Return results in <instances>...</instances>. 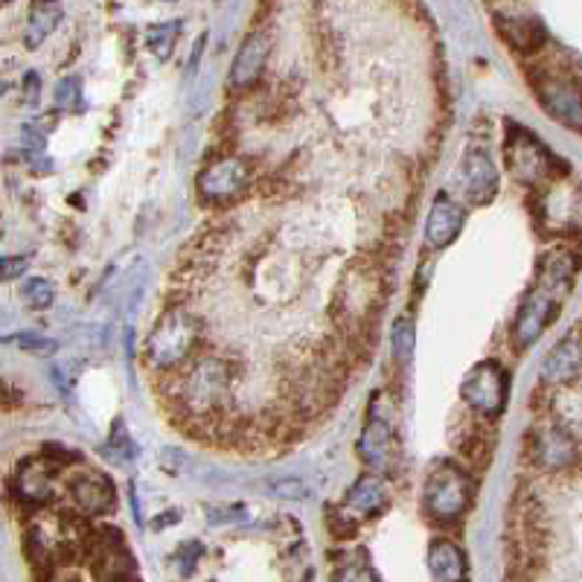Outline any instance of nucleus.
<instances>
[{"mask_svg":"<svg viewBox=\"0 0 582 582\" xmlns=\"http://www.w3.org/2000/svg\"><path fill=\"white\" fill-rule=\"evenodd\" d=\"M24 298L33 309H47V306H53V300H56V289H53L51 280H44V277H33V280H26Z\"/></svg>","mask_w":582,"mask_h":582,"instance_id":"4be33fe9","label":"nucleus"},{"mask_svg":"<svg viewBox=\"0 0 582 582\" xmlns=\"http://www.w3.org/2000/svg\"><path fill=\"white\" fill-rule=\"evenodd\" d=\"M428 568L434 580H463L469 574L466 553L449 539H434L428 548Z\"/></svg>","mask_w":582,"mask_h":582,"instance_id":"dca6fc26","label":"nucleus"},{"mask_svg":"<svg viewBox=\"0 0 582 582\" xmlns=\"http://www.w3.org/2000/svg\"><path fill=\"white\" fill-rule=\"evenodd\" d=\"M373 309H379V277L370 262H356L349 268L347 280L338 286L335 294V321L358 333V326H365L373 317Z\"/></svg>","mask_w":582,"mask_h":582,"instance_id":"7ed1b4c3","label":"nucleus"},{"mask_svg":"<svg viewBox=\"0 0 582 582\" xmlns=\"http://www.w3.org/2000/svg\"><path fill=\"white\" fill-rule=\"evenodd\" d=\"M74 501L88 516H102L114 507V486L105 474H82L74 478Z\"/></svg>","mask_w":582,"mask_h":582,"instance_id":"ddd939ff","label":"nucleus"},{"mask_svg":"<svg viewBox=\"0 0 582 582\" xmlns=\"http://www.w3.org/2000/svg\"><path fill=\"white\" fill-rule=\"evenodd\" d=\"M181 35V21H167V24H155L146 30V47L158 58H169L175 51V42Z\"/></svg>","mask_w":582,"mask_h":582,"instance_id":"aec40b11","label":"nucleus"},{"mask_svg":"<svg viewBox=\"0 0 582 582\" xmlns=\"http://www.w3.org/2000/svg\"><path fill=\"white\" fill-rule=\"evenodd\" d=\"M541 109L557 123L582 132V88L566 74H539L533 79Z\"/></svg>","mask_w":582,"mask_h":582,"instance_id":"39448f33","label":"nucleus"},{"mask_svg":"<svg viewBox=\"0 0 582 582\" xmlns=\"http://www.w3.org/2000/svg\"><path fill=\"white\" fill-rule=\"evenodd\" d=\"M460 187L472 204H490L499 195V169L483 146H469L460 158Z\"/></svg>","mask_w":582,"mask_h":582,"instance_id":"0eeeda50","label":"nucleus"},{"mask_svg":"<svg viewBox=\"0 0 582 582\" xmlns=\"http://www.w3.org/2000/svg\"><path fill=\"white\" fill-rule=\"evenodd\" d=\"M58 21H61V3L58 0H33L24 30L26 51H38L42 42H47V35L58 26Z\"/></svg>","mask_w":582,"mask_h":582,"instance_id":"2eb2a0df","label":"nucleus"},{"mask_svg":"<svg viewBox=\"0 0 582 582\" xmlns=\"http://www.w3.org/2000/svg\"><path fill=\"white\" fill-rule=\"evenodd\" d=\"M533 458L539 460L541 469H548V472H559V469H566V466L574 463L577 446L566 432H559V428H548V432H541L539 437H536Z\"/></svg>","mask_w":582,"mask_h":582,"instance_id":"f8f14e48","label":"nucleus"},{"mask_svg":"<svg viewBox=\"0 0 582 582\" xmlns=\"http://www.w3.org/2000/svg\"><path fill=\"white\" fill-rule=\"evenodd\" d=\"M24 352H33V356H53L58 349V344L53 338H42V335H21L18 338Z\"/></svg>","mask_w":582,"mask_h":582,"instance_id":"b1692460","label":"nucleus"},{"mask_svg":"<svg viewBox=\"0 0 582 582\" xmlns=\"http://www.w3.org/2000/svg\"><path fill=\"white\" fill-rule=\"evenodd\" d=\"M201 335L199 317L192 315L190 309H169L158 317V324L152 326L149 338H146V365L152 370H172L190 358V352L195 349V342Z\"/></svg>","mask_w":582,"mask_h":582,"instance_id":"f257e3e1","label":"nucleus"},{"mask_svg":"<svg viewBox=\"0 0 582 582\" xmlns=\"http://www.w3.org/2000/svg\"><path fill=\"white\" fill-rule=\"evenodd\" d=\"M474 501L472 474L455 463H437L425 481L423 504L437 522H458Z\"/></svg>","mask_w":582,"mask_h":582,"instance_id":"f03ea898","label":"nucleus"},{"mask_svg":"<svg viewBox=\"0 0 582 582\" xmlns=\"http://www.w3.org/2000/svg\"><path fill=\"white\" fill-rule=\"evenodd\" d=\"M21 137H24V146L30 152H38L44 149V134L42 132H35L33 125H26L24 132H21Z\"/></svg>","mask_w":582,"mask_h":582,"instance_id":"c85d7f7f","label":"nucleus"},{"mask_svg":"<svg viewBox=\"0 0 582 582\" xmlns=\"http://www.w3.org/2000/svg\"><path fill=\"white\" fill-rule=\"evenodd\" d=\"M44 458L61 460V463H74V460H79V455H76V451L61 449L58 443H51V446H44Z\"/></svg>","mask_w":582,"mask_h":582,"instance_id":"cd10ccee","label":"nucleus"},{"mask_svg":"<svg viewBox=\"0 0 582 582\" xmlns=\"http://www.w3.org/2000/svg\"><path fill=\"white\" fill-rule=\"evenodd\" d=\"M271 490H275V495H280V499H289V501H306L309 499V486L303 481H298V478H283V481H275L271 483Z\"/></svg>","mask_w":582,"mask_h":582,"instance_id":"5701e85b","label":"nucleus"},{"mask_svg":"<svg viewBox=\"0 0 582 582\" xmlns=\"http://www.w3.org/2000/svg\"><path fill=\"white\" fill-rule=\"evenodd\" d=\"M26 266H30V262H26L24 257H7L3 259V271H0V275H3V280H7V283H12L15 277H24Z\"/></svg>","mask_w":582,"mask_h":582,"instance_id":"bb28decb","label":"nucleus"},{"mask_svg":"<svg viewBox=\"0 0 582 582\" xmlns=\"http://www.w3.org/2000/svg\"><path fill=\"white\" fill-rule=\"evenodd\" d=\"M391 347H393V361L396 365H411V358L416 352V329L407 317H400L393 324V335H391Z\"/></svg>","mask_w":582,"mask_h":582,"instance_id":"412c9836","label":"nucleus"},{"mask_svg":"<svg viewBox=\"0 0 582 582\" xmlns=\"http://www.w3.org/2000/svg\"><path fill=\"white\" fill-rule=\"evenodd\" d=\"M248 187V167L236 158H225L199 175V192L204 201H227Z\"/></svg>","mask_w":582,"mask_h":582,"instance_id":"6e6552de","label":"nucleus"},{"mask_svg":"<svg viewBox=\"0 0 582 582\" xmlns=\"http://www.w3.org/2000/svg\"><path fill=\"white\" fill-rule=\"evenodd\" d=\"M384 499H388V492H384L382 478H376V474H361L352 483V490L347 492V504L358 513H379L384 507Z\"/></svg>","mask_w":582,"mask_h":582,"instance_id":"6ab92c4d","label":"nucleus"},{"mask_svg":"<svg viewBox=\"0 0 582 582\" xmlns=\"http://www.w3.org/2000/svg\"><path fill=\"white\" fill-rule=\"evenodd\" d=\"M268 53H271V42H268L266 33H250L245 42H242L239 53L233 58L231 65V88H250L257 82L259 74L266 70Z\"/></svg>","mask_w":582,"mask_h":582,"instance_id":"1a4fd4ad","label":"nucleus"},{"mask_svg":"<svg viewBox=\"0 0 582 582\" xmlns=\"http://www.w3.org/2000/svg\"><path fill=\"white\" fill-rule=\"evenodd\" d=\"M463 208L458 201H451L449 195H440V199L432 204V213H428V222H425V239L432 248H446L451 242L460 236V227H463Z\"/></svg>","mask_w":582,"mask_h":582,"instance_id":"9d476101","label":"nucleus"},{"mask_svg":"<svg viewBox=\"0 0 582 582\" xmlns=\"http://www.w3.org/2000/svg\"><path fill=\"white\" fill-rule=\"evenodd\" d=\"M26 102H30V105H35V102H38V93H42V85H38V76L35 74H26Z\"/></svg>","mask_w":582,"mask_h":582,"instance_id":"c756f323","label":"nucleus"},{"mask_svg":"<svg viewBox=\"0 0 582 582\" xmlns=\"http://www.w3.org/2000/svg\"><path fill=\"white\" fill-rule=\"evenodd\" d=\"M79 91H82V82L79 79H65V82L58 85V91H56V100L61 109H76L79 105Z\"/></svg>","mask_w":582,"mask_h":582,"instance_id":"393cba45","label":"nucleus"},{"mask_svg":"<svg viewBox=\"0 0 582 582\" xmlns=\"http://www.w3.org/2000/svg\"><path fill=\"white\" fill-rule=\"evenodd\" d=\"M580 370H582V344L571 335V338L559 342L557 347L550 349V356L545 358V367H541V376H545V382L562 384L577 379Z\"/></svg>","mask_w":582,"mask_h":582,"instance_id":"4468645a","label":"nucleus"},{"mask_svg":"<svg viewBox=\"0 0 582 582\" xmlns=\"http://www.w3.org/2000/svg\"><path fill=\"white\" fill-rule=\"evenodd\" d=\"M510 164H513V169L522 175L524 181L533 183L541 181L545 175H553L559 167L557 160L550 158V152L539 141L527 137V134H524L522 141H513V146H510Z\"/></svg>","mask_w":582,"mask_h":582,"instance_id":"9b49d317","label":"nucleus"},{"mask_svg":"<svg viewBox=\"0 0 582 582\" xmlns=\"http://www.w3.org/2000/svg\"><path fill=\"white\" fill-rule=\"evenodd\" d=\"M326 522H329V530H333L335 539H349V536L356 533V524L349 522V518H342L338 513H329Z\"/></svg>","mask_w":582,"mask_h":582,"instance_id":"a878e982","label":"nucleus"},{"mask_svg":"<svg viewBox=\"0 0 582 582\" xmlns=\"http://www.w3.org/2000/svg\"><path fill=\"white\" fill-rule=\"evenodd\" d=\"M391 446H393V432L391 425L384 423V419H370L365 425V432H361V440H358V455L365 460L370 469H382L391 458Z\"/></svg>","mask_w":582,"mask_h":582,"instance_id":"f3484780","label":"nucleus"},{"mask_svg":"<svg viewBox=\"0 0 582 582\" xmlns=\"http://www.w3.org/2000/svg\"><path fill=\"white\" fill-rule=\"evenodd\" d=\"M562 298H566V294H559V291L548 289V286L541 283H536L527 291V298L522 300V309H518L516 315V326H513L518 347L527 349L530 344H536V338L545 333V326L557 317L559 300Z\"/></svg>","mask_w":582,"mask_h":582,"instance_id":"423d86ee","label":"nucleus"},{"mask_svg":"<svg viewBox=\"0 0 582 582\" xmlns=\"http://www.w3.org/2000/svg\"><path fill=\"white\" fill-rule=\"evenodd\" d=\"M510 379L507 370L499 361H481L469 370V376L460 384V396L472 411L481 416H499L507 405Z\"/></svg>","mask_w":582,"mask_h":582,"instance_id":"20e7f679","label":"nucleus"},{"mask_svg":"<svg viewBox=\"0 0 582 582\" xmlns=\"http://www.w3.org/2000/svg\"><path fill=\"white\" fill-rule=\"evenodd\" d=\"M499 33L501 38L510 44V47H516L518 53H536L541 44V26L536 21H527V18H504L499 15Z\"/></svg>","mask_w":582,"mask_h":582,"instance_id":"a211bd4d","label":"nucleus"},{"mask_svg":"<svg viewBox=\"0 0 582 582\" xmlns=\"http://www.w3.org/2000/svg\"><path fill=\"white\" fill-rule=\"evenodd\" d=\"M204 44H208V35H201L199 42H195V47H192L190 65H187V76L195 74V67H199V61H201V53H204Z\"/></svg>","mask_w":582,"mask_h":582,"instance_id":"7c9ffc66","label":"nucleus"}]
</instances>
